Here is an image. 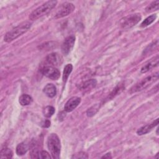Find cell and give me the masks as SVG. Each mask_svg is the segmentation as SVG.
<instances>
[{"instance_id": "13", "label": "cell", "mask_w": 159, "mask_h": 159, "mask_svg": "<svg viewBox=\"0 0 159 159\" xmlns=\"http://www.w3.org/2000/svg\"><path fill=\"white\" fill-rule=\"evenodd\" d=\"M43 93L49 98H53L57 94V88L52 83H48L45 86L43 89Z\"/></svg>"}, {"instance_id": "20", "label": "cell", "mask_w": 159, "mask_h": 159, "mask_svg": "<svg viewBox=\"0 0 159 159\" xmlns=\"http://www.w3.org/2000/svg\"><path fill=\"white\" fill-rule=\"evenodd\" d=\"M159 7V1H155L150 3L145 9V11L147 12H153L154 11H157Z\"/></svg>"}, {"instance_id": "18", "label": "cell", "mask_w": 159, "mask_h": 159, "mask_svg": "<svg viewBox=\"0 0 159 159\" xmlns=\"http://www.w3.org/2000/svg\"><path fill=\"white\" fill-rule=\"evenodd\" d=\"M96 84V81L95 80L91 79L89 80H88L85 82H84L81 85V88L82 89H88V88H92L94 87Z\"/></svg>"}, {"instance_id": "14", "label": "cell", "mask_w": 159, "mask_h": 159, "mask_svg": "<svg viewBox=\"0 0 159 159\" xmlns=\"http://www.w3.org/2000/svg\"><path fill=\"white\" fill-rule=\"evenodd\" d=\"M19 102L22 106H27L32 103V98L29 94H24L19 97Z\"/></svg>"}, {"instance_id": "8", "label": "cell", "mask_w": 159, "mask_h": 159, "mask_svg": "<svg viewBox=\"0 0 159 159\" xmlns=\"http://www.w3.org/2000/svg\"><path fill=\"white\" fill-rule=\"evenodd\" d=\"M75 42V37L74 35L68 36L63 42L61 47L62 53L65 55H67L73 49Z\"/></svg>"}, {"instance_id": "19", "label": "cell", "mask_w": 159, "mask_h": 159, "mask_svg": "<svg viewBox=\"0 0 159 159\" xmlns=\"http://www.w3.org/2000/svg\"><path fill=\"white\" fill-rule=\"evenodd\" d=\"M13 153L12 150L8 148H4L1 150V158H11L12 157Z\"/></svg>"}, {"instance_id": "7", "label": "cell", "mask_w": 159, "mask_h": 159, "mask_svg": "<svg viewBox=\"0 0 159 159\" xmlns=\"http://www.w3.org/2000/svg\"><path fill=\"white\" fill-rule=\"evenodd\" d=\"M41 72L43 75L53 80H58L60 76V71L57 68L51 65L43 66L41 69Z\"/></svg>"}, {"instance_id": "21", "label": "cell", "mask_w": 159, "mask_h": 159, "mask_svg": "<svg viewBox=\"0 0 159 159\" xmlns=\"http://www.w3.org/2000/svg\"><path fill=\"white\" fill-rule=\"evenodd\" d=\"M55 112V108L53 106H48L43 109V114L46 117H50Z\"/></svg>"}, {"instance_id": "25", "label": "cell", "mask_w": 159, "mask_h": 159, "mask_svg": "<svg viewBox=\"0 0 159 159\" xmlns=\"http://www.w3.org/2000/svg\"><path fill=\"white\" fill-rule=\"evenodd\" d=\"M44 125H43V127H48L50 126V122L48 120H47L45 121V122L43 123Z\"/></svg>"}, {"instance_id": "17", "label": "cell", "mask_w": 159, "mask_h": 159, "mask_svg": "<svg viewBox=\"0 0 159 159\" xmlns=\"http://www.w3.org/2000/svg\"><path fill=\"white\" fill-rule=\"evenodd\" d=\"M157 18V15L156 14H152L150 16H148V17H147L141 24L140 27H147L148 25H150L152 23H153L155 20Z\"/></svg>"}, {"instance_id": "12", "label": "cell", "mask_w": 159, "mask_h": 159, "mask_svg": "<svg viewBox=\"0 0 159 159\" xmlns=\"http://www.w3.org/2000/svg\"><path fill=\"white\" fill-rule=\"evenodd\" d=\"M158 60H159V58H158V56L157 55L155 58L151 60L147 64H145L144 66H142V68H141V72L142 73H145L148 71L149 70H150L151 69L158 66Z\"/></svg>"}, {"instance_id": "5", "label": "cell", "mask_w": 159, "mask_h": 159, "mask_svg": "<svg viewBox=\"0 0 159 159\" xmlns=\"http://www.w3.org/2000/svg\"><path fill=\"white\" fill-rule=\"evenodd\" d=\"M142 19L141 15L139 13H135L128 15L120 20V25L123 29H129L135 25Z\"/></svg>"}, {"instance_id": "2", "label": "cell", "mask_w": 159, "mask_h": 159, "mask_svg": "<svg viewBox=\"0 0 159 159\" xmlns=\"http://www.w3.org/2000/svg\"><path fill=\"white\" fill-rule=\"evenodd\" d=\"M31 25L32 24L29 22H24L18 25L6 34L4 38V41L6 42H11L16 39L25 33L30 28Z\"/></svg>"}, {"instance_id": "9", "label": "cell", "mask_w": 159, "mask_h": 159, "mask_svg": "<svg viewBox=\"0 0 159 159\" xmlns=\"http://www.w3.org/2000/svg\"><path fill=\"white\" fill-rule=\"evenodd\" d=\"M46 61L53 66H60L63 63V57L58 53H52L47 55Z\"/></svg>"}, {"instance_id": "26", "label": "cell", "mask_w": 159, "mask_h": 159, "mask_svg": "<svg viewBox=\"0 0 159 159\" xmlns=\"http://www.w3.org/2000/svg\"><path fill=\"white\" fill-rule=\"evenodd\" d=\"M101 158H111L112 157H111V155L110 153H107L105 154L104 156H102Z\"/></svg>"}, {"instance_id": "4", "label": "cell", "mask_w": 159, "mask_h": 159, "mask_svg": "<svg viewBox=\"0 0 159 159\" xmlns=\"http://www.w3.org/2000/svg\"><path fill=\"white\" fill-rule=\"evenodd\" d=\"M158 79V72H156L154 74H152L147 77L143 78L134 86H133L130 89V93L132 94L143 90L150 86L152 83L155 82Z\"/></svg>"}, {"instance_id": "11", "label": "cell", "mask_w": 159, "mask_h": 159, "mask_svg": "<svg viewBox=\"0 0 159 159\" xmlns=\"http://www.w3.org/2000/svg\"><path fill=\"white\" fill-rule=\"evenodd\" d=\"M158 124V119H157L155 120H154L151 124H147V125H143V126L141 127L140 128H139L138 129V130L137 131V134L139 135L146 134L148 133L150 131H151L153 127H155V126H157Z\"/></svg>"}, {"instance_id": "1", "label": "cell", "mask_w": 159, "mask_h": 159, "mask_svg": "<svg viewBox=\"0 0 159 159\" xmlns=\"http://www.w3.org/2000/svg\"><path fill=\"white\" fill-rule=\"evenodd\" d=\"M57 3V1H48L44 2L30 13L29 15V19L35 20L47 14L55 7Z\"/></svg>"}, {"instance_id": "10", "label": "cell", "mask_w": 159, "mask_h": 159, "mask_svg": "<svg viewBox=\"0 0 159 159\" xmlns=\"http://www.w3.org/2000/svg\"><path fill=\"white\" fill-rule=\"evenodd\" d=\"M81 102V98L77 96H73L70 99L68 100V101L66 102L64 109L66 112H71L73 111L80 103Z\"/></svg>"}, {"instance_id": "15", "label": "cell", "mask_w": 159, "mask_h": 159, "mask_svg": "<svg viewBox=\"0 0 159 159\" xmlns=\"http://www.w3.org/2000/svg\"><path fill=\"white\" fill-rule=\"evenodd\" d=\"M29 149V146L26 143L22 142L17 145L16 147V153L18 155H24L27 152Z\"/></svg>"}, {"instance_id": "22", "label": "cell", "mask_w": 159, "mask_h": 159, "mask_svg": "<svg viewBox=\"0 0 159 159\" xmlns=\"http://www.w3.org/2000/svg\"><path fill=\"white\" fill-rule=\"evenodd\" d=\"M99 109V106L98 105H95L92 106L91 107H90L89 109H88V110L87 111V115L88 116H93L94 115H95V114L98 112Z\"/></svg>"}, {"instance_id": "24", "label": "cell", "mask_w": 159, "mask_h": 159, "mask_svg": "<svg viewBox=\"0 0 159 159\" xmlns=\"http://www.w3.org/2000/svg\"><path fill=\"white\" fill-rule=\"evenodd\" d=\"M51 157L50 155V154L45 150H42L40 152V155H39V158H50Z\"/></svg>"}, {"instance_id": "3", "label": "cell", "mask_w": 159, "mask_h": 159, "mask_svg": "<svg viewBox=\"0 0 159 159\" xmlns=\"http://www.w3.org/2000/svg\"><path fill=\"white\" fill-rule=\"evenodd\" d=\"M47 147L53 158H59L61 151V143L56 134H51L47 138Z\"/></svg>"}, {"instance_id": "6", "label": "cell", "mask_w": 159, "mask_h": 159, "mask_svg": "<svg viewBox=\"0 0 159 159\" xmlns=\"http://www.w3.org/2000/svg\"><path fill=\"white\" fill-rule=\"evenodd\" d=\"M75 9V7L73 4L71 2H65L59 6V7L57 9L54 13L53 17L55 19H59L65 17L73 12Z\"/></svg>"}, {"instance_id": "23", "label": "cell", "mask_w": 159, "mask_h": 159, "mask_svg": "<svg viewBox=\"0 0 159 159\" xmlns=\"http://www.w3.org/2000/svg\"><path fill=\"white\" fill-rule=\"evenodd\" d=\"M71 158H88V156L86 153L81 152L78 153L74 154Z\"/></svg>"}, {"instance_id": "16", "label": "cell", "mask_w": 159, "mask_h": 159, "mask_svg": "<svg viewBox=\"0 0 159 159\" xmlns=\"http://www.w3.org/2000/svg\"><path fill=\"white\" fill-rule=\"evenodd\" d=\"M73 70V66L71 64H67L63 70V82H66L70 73H71Z\"/></svg>"}]
</instances>
